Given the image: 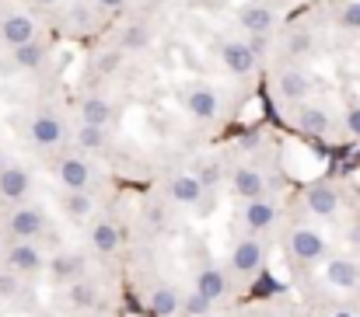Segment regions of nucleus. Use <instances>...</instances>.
I'll return each mask as SVG.
<instances>
[{
  "label": "nucleus",
  "mask_w": 360,
  "mask_h": 317,
  "mask_svg": "<svg viewBox=\"0 0 360 317\" xmlns=\"http://www.w3.org/2000/svg\"><path fill=\"white\" fill-rule=\"evenodd\" d=\"M290 255L297 262H319V258H326V237L319 230H311V227H294V234H290Z\"/></svg>",
  "instance_id": "obj_7"
},
{
  "label": "nucleus",
  "mask_w": 360,
  "mask_h": 317,
  "mask_svg": "<svg viewBox=\"0 0 360 317\" xmlns=\"http://www.w3.org/2000/svg\"><path fill=\"white\" fill-rule=\"evenodd\" d=\"M95 4H98V7H105V11H120L126 0H95Z\"/></svg>",
  "instance_id": "obj_36"
},
{
  "label": "nucleus",
  "mask_w": 360,
  "mask_h": 317,
  "mask_svg": "<svg viewBox=\"0 0 360 317\" xmlns=\"http://www.w3.org/2000/svg\"><path fill=\"white\" fill-rule=\"evenodd\" d=\"M0 168H4V154H0Z\"/></svg>",
  "instance_id": "obj_37"
},
{
  "label": "nucleus",
  "mask_w": 360,
  "mask_h": 317,
  "mask_svg": "<svg viewBox=\"0 0 360 317\" xmlns=\"http://www.w3.org/2000/svg\"><path fill=\"white\" fill-rule=\"evenodd\" d=\"M168 196H172V203H179V206H196V203L207 196V189L200 185V178H196L193 171H182V175L172 178Z\"/></svg>",
  "instance_id": "obj_13"
},
{
  "label": "nucleus",
  "mask_w": 360,
  "mask_h": 317,
  "mask_svg": "<svg viewBox=\"0 0 360 317\" xmlns=\"http://www.w3.org/2000/svg\"><path fill=\"white\" fill-rule=\"evenodd\" d=\"M326 283L336 290H354L360 283V265L354 258H333L326 265Z\"/></svg>",
  "instance_id": "obj_16"
},
{
  "label": "nucleus",
  "mask_w": 360,
  "mask_h": 317,
  "mask_svg": "<svg viewBox=\"0 0 360 317\" xmlns=\"http://www.w3.org/2000/svg\"><path fill=\"white\" fill-rule=\"evenodd\" d=\"M56 175H60V182H63L67 192H81V189H88V182H91V168H88V161H81V157H63Z\"/></svg>",
  "instance_id": "obj_15"
},
{
  "label": "nucleus",
  "mask_w": 360,
  "mask_h": 317,
  "mask_svg": "<svg viewBox=\"0 0 360 317\" xmlns=\"http://www.w3.org/2000/svg\"><path fill=\"white\" fill-rule=\"evenodd\" d=\"M196 293H203L210 304H217V300L228 293V276H224V269H217V265L200 269V272H196Z\"/></svg>",
  "instance_id": "obj_18"
},
{
  "label": "nucleus",
  "mask_w": 360,
  "mask_h": 317,
  "mask_svg": "<svg viewBox=\"0 0 360 317\" xmlns=\"http://www.w3.org/2000/svg\"><path fill=\"white\" fill-rule=\"evenodd\" d=\"M147 46H150V32L133 21V25H126L120 32V46H116V49H120V53H140V49H147Z\"/></svg>",
  "instance_id": "obj_24"
},
{
  "label": "nucleus",
  "mask_w": 360,
  "mask_h": 317,
  "mask_svg": "<svg viewBox=\"0 0 360 317\" xmlns=\"http://www.w3.org/2000/svg\"><path fill=\"white\" fill-rule=\"evenodd\" d=\"M238 25L248 32V35H269L273 28H276V11L269 7V4H259V0H252V4H245L238 11Z\"/></svg>",
  "instance_id": "obj_5"
},
{
  "label": "nucleus",
  "mask_w": 360,
  "mask_h": 317,
  "mask_svg": "<svg viewBox=\"0 0 360 317\" xmlns=\"http://www.w3.org/2000/svg\"><path fill=\"white\" fill-rule=\"evenodd\" d=\"M207 317H210V314H207Z\"/></svg>",
  "instance_id": "obj_39"
},
{
  "label": "nucleus",
  "mask_w": 360,
  "mask_h": 317,
  "mask_svg": "<svg viewBox=\"0 0 360 317\" xmlns=\"http://www.w3.org/2000/svg\"><path fill=\"white\" fill-rule=\"evenodd\" d=\"M28 189H32L28 168H21V164H4V168H0V199L18 203V199L28 196Z\"/></svg>",
  "instance_id": "obj_10"
},
{
  "label": "nucleus",
  "mask_w": 360,
  "mask_h": 317,
  "mask_svg": "<svg viewBox=\"0 0 360 317\" xmlns=\"http://www.w3.org/2000/svg\"><path fill=\"white\" fill-rule=\"evenodd\" d=\"M221 63H224V70L235 74V77H252L255 67H259V53H255L248 42L231 39V42L221 46Z\"/></svg>",
  "instance_id": "obj_2"
},
{
  "label": "nucleus",
  "mask_w": 360,
  "mask_h": 317,
  "mask_svg": "<svg viewBox=\"0 0 360 317\" xmlns=\"http://www.w3.org/2000/svg\"><path fill=\"white\" fill-rule=\"evenodd\" d=\"M214 311V304L203 297V293H186V297H179V314H186V317H207Z\"/></svg>",
  "instance_id": "obj_27"
},
{
  "label": "nucleus",
  "mask_w": 360,
  "mask_h": 317,
  "mask_svg": "<svg viewBox=\"0 0 360 317\" xmlns=\"http://www.w3.org/2000/svg\"><path fill=\"white\" fill-rule=\"evenodd\" d=\"M74 143L84 147V150H102V147L109 143V133H105V126H88V122H81L77 133H74Z\"/></svg>",
  "instance_id": "obj_26"
},
{
  "label": "nucleus",
  "mask_w": 360,
  "mask_h": 317,
  "mask_svg": "<svg viewBox=\"0 0 360 317\" xmlns=\"http://www.w3.org/2000/svg\"><path fill=\"white\" fill-rule=\"evenodd\" d=\"M46 53H49V46H46L42 39H32V42L11 49V63H14L18 70H39V67L46 63Z\"/></svg>",
  "instance_id": "obj_19"
},
{
  "label": "nucleus",
  "mask_w": 360,
  "mask_h": 317,
  "mask_svg": "<svg viewBox=\"0 0 360 317\" xmlns=\"http://www.w3.org/2000/svg\"><path fill=\"white\" fill-rule=\"evenodd\" d=\"M196 178H200L203 189H217V185H221V164H217V161H214V164H203V171H200Z\"/></svg>",
  "instance_id": "obj_32"
},
{
  "label": "nucleus",
  "mask_w": 360,
  "mask_h": 317,
  "mask_svg": "<svg viewBox=\"0 0 360 317\" xmlns=\"http://www.w3.org/2000/svg\"><path fill=\"white\" fill-rule=\"evenodd\" d=\"M179 290L175 286H154L150 297H147V307L154 311L158 317H175L179 314Z\"/></svg>",
  "instance_id": "obj_20"
},
{
  "label": "nucleus",
  "mask_w": 360,
  "mask_h": 317,
  "mask_svg": "<svg viewBox=\"0 0 360 317\" xmlns=\"http://www.w3.org/2000/svg\"><path fill=\"white\" fill-rule=\"evenodd\" d=\"M42 4H56V0H42Z\"/></svg>",
  "instance_id": "obj_38"
},
{
  "label": "nucleus",
  "mask_w": 360,
  "mask_h": 317,
  "mask_svg": "<svg viewBox=\"0 0 360 317\" xmlns=\"http://www.w3.org/2000/svg\"><path fill=\"white\" fill-rule=\"evenodd\" d=\"M347 133L360 136V105H354L350 112H347Z\"/></svg>",
  "instance_id": "obj_35"
},
{
  "label": "nucleus",
  "mask_w": 360,
  "mask_h": 317,
  "mask_svg": "<svg viewBox=\"0 0 360 317\" xmlns=\"http://www.w3.org/2000/svg\"><path fill=\"white\" fill-rule=\"evenodd\" d=\"M304 203L315 216H336L340 210V192L329 185V182H315L308 192H304Z\"/></svg>",
  "instance_id": "obj_14"
},
{
  "label": "nucleus",
  "mask_w": 360,
  "mask_h": 317,
  "mask_svg": "<svg viewBox=\"0 0 360 317\" xmlns=\"http://www.w3.org/2000/svg\"><path fill=\"white\" fill-rule=\"evenodd\" d=\"M283 49H287V56L301 60V56H308V53L315 49V35H311L308 28H290V32H287V42H283Z\"/></svg>",
  "instance_id": "obj_25"
},
{
  "label": "nucleus",
  "mask_w": 360,
  "mask_h": 317,
  "mask_svg": "<svg viewBox=\"0 0 360 317\" xmlns=\"http://www.w3.org/2000/svg\"><path fill=\"white\" fill-rule=\"evenodd\" d=\"M18 293V272H0V300Z\"/></svg>",
  "instance_id": "obj_33"
},
{
  "label": "nucleus",
  "mask_w": 360,
  "mask_h": 317,
  "mask_svg": "<svg viewBox=\"0 0 360 317\" xmlns=\"http://www.w3.org/2000/svg\"><path fill=\"white\" fill-rule=\"evenodd\" d=\"M182 105L196 122H217L221 112H224L217 88H210V84H189V91L182 95Z\"/></svg>",
  "instance_id": "obj_1"
},
{
  "label": "nucleus",
  "mask_w": 360,
  "mask_h": 317,
  "mask_svg": "<svg viewBox=\"0 0 360 317\" xmlns=\"http://www.w3.org/2000/svg\"><path fill=\"white\" fill-rule=\"evenodd\" d=\"M297 126L308 133V136H326L329 133V126H333V119H329V112L319 105H304L297 112Z\"/></svg>",
  "instance_id": "obj_21"
},
{
  "label": "nucleus",
  "mask_w": 360,
  "mask_h": 317,
  "mask_svg": "<svg viewBox=\"0 0 360 317\" xmlns=\"http://www.w3.org/2000/svg\"><path fill=\"white\" fill-rule=\"evenodd\" d=\"M276 216H280L276 199H269V196L262 192V196L248 199V206H245V227L255 230V234H262V230H269V227L276 223Z\"/></svg>",
  "instance_id": "obj_9"
},
{
  "label": "nucleus",
  "mask_w": 360,
  "mask_h": 317,
  "mask_svg": "<svg viewBox=\"0 0 360 317\" xmlns=\"http://www.w3.org/2000/svg\"><path fill=\"white\" fill-rule=\"evenodd\" d=\"M340 25L347 32H360V0H347L340 11Z\"/></svg>",
  "instance_id": "obj_31"
},
{
  "label": "nucleus",
  "mask_w": 360,
  "mask_h": 317,
  "mask_svg": "<svg viewBox=\"0 0 360 317\" xmlns=\"http://www.w3.org/2000/svg\"><path fill=\"white\" fill-rule=\"evenodd\" d=\"M32 39H39V28H35V21H32L25 11H11V14L0 18V42H4L7 49L25 46V42H32Z\"/></svg>",
  "instance_id": "obj_3"
},
{
  "label": "nucleus",
  "mask_w": 360,
  "mask_h": 317,
  "mask_svg": "<svg viewBox=\"0 0 360 317\" xmlns=\"http://www.w3.org/2000/svg\"><path fill=\"white\" fill-rule=\"evenodd\" d=\"M28 136H32L35 147H46V150H49V147H60V143H63V122H60V115H53V112L32 115Z\"/></svg>",
  "instance_id": "obj_6"
},
{
  "label": "nucleus",
  "mask_w": 360,
  "mask_h": 317,
  "mask_svg": "<svg viewBox=\"0 0 360 317\" xmlns=\"http://www.w3.org/2000/svg\"><path fill=\"white\" fill-rule=\"evenodd\" d=\"M7 230H11L14 241H35L46 230V216H42V210H35V206H18V210L7 216Z\"/></svg>",
  "instance_id": "obj_4"
},
{
  "label": "nucleus",
  "mask_w": 360,
  "mask_h": 317,
  "mask_svg": "<svg viewBox=\"0 0 360 317\" xmlns=\"http://www.w3.org/2000/svg\"><path fill=\"white\" fill-rule=\"evenodd\" d=\"M7 269L11 272H39L42 269V251L32 244V241H14L7 248Z\"/></svg>",
  "instance_id": "obj_12"
},
{
  "label": "nucleus",
  "mask_w": 360,
  "mask_h": 317,
  "mask_svg": "<svg viewBox=\"0 0 360 317\" xmlns=\"http://www.w3.org/2000/svg\"><path fill=\"white\" fill-rule=\"evenodd\" d=\"M231 189H235V196H241V199H255V196L266 192V178L259 175V168L241 164V168H235V175H231Z\"/></svg>",
  "instance_id": "obj_17"
},
{
  "label": "nucleus",
  "mask_w": 360,
  "mask_h": 317,
  "mask_svg": "<svg viewBox=\"0 0 360 317\" xmlns=\"http://www.w3.org/2000/svg\"><path fill=\"white\" fill-rule=\"evenodd\" d=\"M70 297H74L77 304H91V297H95V293H91V286H88V283H74Z\"/></svg>",
  "instance_id": "obj_34"
},
{
  "label": "nucleus",
  "mask_w": 360,
  "mask_h": 317,
  "mask_svg": "<svg viewBox=\"0 0 360 317\" xmlns=\"http://www.w3.org/2000/svg\"><path fill=\"white\" fill-rule=\"evenodd\" d=\"M81 269H84V258H77V255H60V258L53 262V272H56L60 279H74Z\"/></svg>",
  "instance_id": "obj_28"
},
{
  "label": "nucleus",
  "mask_w": 360,
  "mask_h": 317,
  "mask_svg": "<svg viewBox=\"0 0 360 317\" xmlns=\"http://www.w3.org/2000/svg\"><path fill=\"white\" fill-rule=\"evenodd\" d=\"M91 248H95L98 255H112V251L120 248V227H116L112 220H98V223L91 227Z\"/></svg>",
  "instance_id": "obj_23"
},
{
  "label": "nucleus",
  "mask_w": 360,
  "mask_h": 317,
  "mask_svg": "<svg viewBox=\"0 0 360 317\" xmlns=\"http://www.w3.org/2000/svg\"><path fill=\"white\" fill-rule=\"evenodd\" d=\"M120 63H122V53L120 49H105V53H98L95 56V70L105 77V74H116L120 70Z\"/></svg>",
  "instance_id": "obj_30"
},
{
  "label": "nucleus",
  "mask_w": 360,
  "mask_h": 317,
  "mask_svg": "<svg viewBox=\"0 0 360 317\" xmlns=\"http://www.w3.org/2000/svg\"><path fill=\"white\" fill-rule=\"evenodd\" d=\"M77 115H81V122H88V126H109V119H112V105L102 98V95H88L81 108H77Z\"/></svg>",
  "instance_id": "obj_22"
},
{
  "label": "nucleus",
  "mask_w": 360,
  "mask_h": 317,
  "mask_svg": "<svg viewBox=\"0 0 360 317\" xmlns=\"http://www.w3.org/2000/svg\"><path fill=\"white\" fill-rule=\"evenodd\" d=\"M262 258H266V244L255 241V237H245V241L235 244V251H231V269H235L238 276H255V272L262 269Z\"/></svg>",
  "instance_id": "obj_8"
},
{
  "label": "nucleus",
  "mask_w": 360,
  "mask_h": 317,
  "mask_svg": "<svg viewBox=\"0 0 360 317\" xmlns=\"http://www.w3.org/2000/svg\"><path fill=\"white\" fill-rule=\"evenodd\" d=\"M308 91H311V81H308V74L297 70V67H287V70L276 77V95H280V102H287V105L304 102Z\"/></svg>",
  "instance_id": "obj_11"
},
{
  "label": "nucleus",
  "mask_w": 360,
  "mask_h": 317,
  "mask_svg": "<svg viewBox=\"0 0 360 317\" xmlns=\"http://www.w3.org/2000/svg\"><path fill=\"white\" fill-rule=\"evenodd\" d=\"M67 213L77 216V220L88 216V213H91V196H88L84 189H81V192H67Z\"/></svg>",
  "instance_id": "obj_29"
}]
</instances>
